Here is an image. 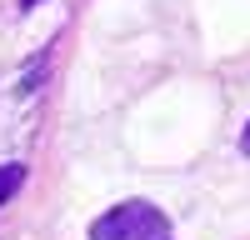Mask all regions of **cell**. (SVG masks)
Returning <instances> with one entry per match:
<instances>
[{
  "mask_svg": "<svg viewBox=\"0 0 250 240\" xmlns=\"http://www.w3.org/2000/svg\"><path fill=\"white\" fill-rule=\"evenodd\" d=\"M20 185H25V165H0V205H10Z\"/></svg>",
  "mask_w": 250,
  "mask_h": 240,
  "instance_id": "2",
  "label": "cell"
},
{
  "mask_svg": "<svg viewBox=\"0 0 250 240\" xmlns=\"http://www.w3.org/2000/svg\"><path fill=\"white\" fill-rule=\"evenodd\" d=\"M30 5H40V0H20V10H30Z\"/></svg>",
  "mask_w": 250,
  "mask_h": 240,
  "instance_id": "4",
  "label": "cell"
},
{
  "mask_svg": "<svg viewBox=\"0 0 250 240\" xmlns=\"http://www.w3.org/2000/svg\"><path fill=\"white\" fill-rule=\"evenodd\" d=\"M170 215L150 200H120L100 220H90V240H165Z\"/></svg>",
  "mask_w": 250,
  "mask_h": 240,
  "instance_id": "1",
  "label": "cell"
},
{
  "mask_svg": "<svg viewBox=\"0 0 250 240\" xmlns=\"http://www.w3.org/2000/svg\"><path fill=\"white\" fill-rule=\"evenodd\" d=\"M240 150H245V155H250V125H245V135H240Z\"/></svg>",
  "mask_w": 250,
  "mask_h": 240,
  "instance_id": "3",
  "label": "cell"
}]
</instances>
